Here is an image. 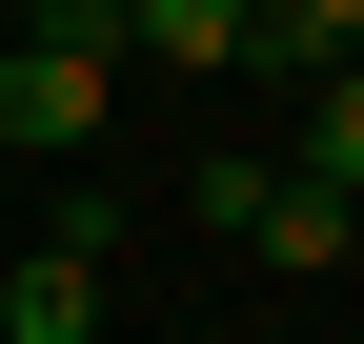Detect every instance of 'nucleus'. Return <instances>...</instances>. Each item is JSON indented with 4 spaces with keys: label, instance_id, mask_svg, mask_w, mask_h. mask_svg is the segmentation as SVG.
<instances>
[{
    "label": "nucleus",
    "instance_id": "obj_1",
    "mask_svg": "<svg viewBox=\"0 0 364 344\" xmlns=\"http://www.w3.org/2000/svg\"><path fill=\"white\" fill-rule=\"evenodd\" d=\"M122 102V41H0V162H81Z\"/></svg>",
    "mask_w": 364,
    "mask_h": 344
},
{
    "label": "nucleus",
    "instance_id": "obj_2",
    "mask_svg": "<svg viewBox=\"0 0 364 344\" xmlns=\"http://www.w3.org/2000/svg\"><path fill=\"white\" fill-rule=\"evenodd\" d=\"M0 344H102V264L81 243H21L0 264Z\"/></svg>",
    "mask_w": 364,
    "mask_h": 344
},
{
    "label": "nucleus",
    "instance_id": "obj_3",
    "mask_svg": "<svg viewBox=\"0 0 364 344\" xmlns=\"http://www.w3.org/2000/svg\"><path fill=\"white\" fill-rule=\"evenodd\" d=\"M243 21H263V0H122L142 61H243Z\"/></svg>",
    "mask_w": 364,
    "mask_h": 344
},
{
    "label": "nucleus",
    "instance_id": "obj_4",
    "mask_svg": "<svg viewBox=\"0 0 364 344\" xmlns=\"http://www.w3.org/2000/svg\"><path fill=\"white\" fill-rule=\"evenodd\" d=\"M344 41H364V0H263V21H243V61H304V81H324Z\"/></svg>",
    "mask_w": 364,
    "mask_h": 344
},
{
    "label": "nucleus",
    "instance_id": "obj_5",
    "mask_svg": "<svg viewBox=\"0 0 364 344\" xmlns=\"http://www.w3.org/2000/svg\"><path fill=\"white\" fill-rule=\"evenodd\" d=\"M304 183H344V203H364V81H324V122H304Z\"/></svg>",
    "mask_w": 364,
    "mask_h": 344
},
{
    "label": "nucleus",
    "instance_id": "obj_6",
    "mask_svg": "<svg viewBox=\"0 0 364 344\" xmlns=\"http://www.w3.org/2000/svg\"><path fill=\"white\" fill-rule=\"evenodd\" d=\"M324 81H364V41H344V61H324Z\"/></svg>",
    "mask_w": 364,
    "mask_h": 344
}]
</instances>
